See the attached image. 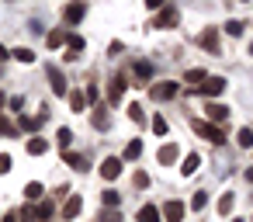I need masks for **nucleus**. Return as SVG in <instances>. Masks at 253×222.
Returning a JSON list of instances; mask_svg holds the SVG:
<instances>
[{
  "label": "nucleus",
  "mask_w": 253,
  "mask_h": 222,
  "mask_svg": "<svg viewBox=\"0 0 253 222\" xmlns=\"http://www.w3.org/2000/svg\"><path fill=\"white\" fill-rule=\"evenodd\" d=\"M139 156H142V142H139V139H132V142L125 146V160H139Z\"/></svg>",
  "instance_id": "26"
},
{
  "label": "nucleus",
  "mask_w": 253,
  "mask_h": 222,
  "mask_svg": "<svg viewBox=\"0 0 253 222\" xmlns=\"http://www.w3.org/2000/svg\"><path fill=\"white\" fill-rule=\"evenodd\" d=\"M84 97H87L90 104H97V87H94V84H87V94H84Z\"/></svg>",
  "instance_id": "42"
},
{
  "label": "nucleus",
  "mask_w": 253,
  "mask_h": 222,
  "mask_svg": "<svg viewBox=\"0 0 253 222\" xmlns=\"http://www.w3.org/2000/svg\"><path fill=\"white\" fill-rule=\"evenodd\" d=\"M118 174H122V160H118V156H108V160L101 163V177H104V180H115Z\"/></svg>",
  "instance_id": "10"
},
{
  "label": "nucleus",
  "mask_w": 253,
  "mask_h": 222,
  "mask_svg": "<svg viewBox=\"0 0 253 222\" xmlns=\"http://www.w3.org/2000/svg\"><path fill=\"white\" fill-rule=\"evenodd\" d=\"M125 90H128V80H125V77L118 73V77L111 80V90H108V101H111V104H122V97H125Z\"/></svg>",
  "instance_id": "7"
},
{
  "label": "nucleus",
  "mask_w": 253,
  "mask_h": 222,
  "mask_svg": "<svg viewBox=\"0 0 253 222\" xmlns=\"http://www.w3.org/2000/svg\"><path fill=\"white\" fill-rule=\"evenodd\" d=\"M198 167H201V156H198V153H191V156H184V167H180V174H184V177H191Z\"/></svg>",
  "instance_id": "18"
},
{
  "label": "nucleus",
  "mask_w": 253,
  "mask_h": 222,
  "mask_svg": "<svg viewBox=\"0 0 253 222\" xmlns=\"http://www.w3.org/2000/svg\"><path fill=\"white\" fill-rule=\"evenodd\" d=\"M25 198H28V201H42V198H45V187L32 180V184H25Z\"/></svg>",
  "instance_id": "19"
},
{
  "label": "nucleus",
  "mask_w": 253,
  "mask_h": 222,
  "mask_svg": "<svg viewBox=\"0 0 253 222\" xmlns=\"http://www.w3.org/2000/svg\"><path fill=\"white\" fill-rule=\"evenodd\" d=\"M45 77H49V84H52V94H59V97H66V90H70V84H66V77H63V70L59 66H45Z\"/></svg>",
  "instance_id": "3"
},
{
  "label": "nucleus",
  "mask_w": 253,
  "mask_h": 222,
  "mask_svg": "<svg viewBox=\"0 0 253 222\" xmlns=\"http://www.w3.org/2000/svg\"><path fill=\"white\" fill-rule=\"evenodd\" d=\"M94 125H97L101 132H108V129H111V118H108V111H104V108H97V104H94Z\"/></svg>",
  "instance_id": "16"
},
{
  "label": "nucleus",
  "mask_w": 253,
  "mask_h": 222,
  "mask_svg": "<svg viewBox=\"0 0 253 222\" xmlns=\"http://www.w3.org/2000/svg\"><path fill=\"white\" fill-rule=\"evenodd\" d=\"M63 42H66V28H56V32L45 35V45H49V49H59Z\"/></svg>",
  "instance_id": "15"
},
{
  "label": "nucleus",
  "mask_w": 253,
  "mask_h": 222,
  "mask_svg": "<svg viewBox=\"0 0 253 222\" xmlns=\"http://www.w3.org/2000/svg\"><path fill=\"white\" fill-rule=\"evenodd\" d=\"M0 104H4V97H0Z\"/></svg>",
  "instance_id": "48"
},
{
  "label": "nucleus",
  "mask_w": 253,
  "mask_h": 222,
  "mask_svg": "<svg viewBox=\"0 0 253 222\" xmlns=\"http://www.w3.org/2000/svg\"><path fill=\"white\" fill-rule=\"evenodd\" d=\"M0 222H18V215L11 212V215H4V219H0Z\"/></svg>",
  "instance_id": "44"
},
{
  "label": "nucleus",
  "mask_w": 253,
  "mask_h": 222,
  "mask_svg": "<svg viewBox=\"0 0 253 222\" xmlns=\"http://www.w3.org/2000/svg\"><path fill=\"white\" fill-rule=\"evenodd\" d=\"M236 142H239L243 149H253V129H239V135H236Z\"/></svg>",
  "instance_id": "29"
},
{
  "label": "nucleus",
  "mask_w": 253,
  "mask_h": 222,
  "mask_svg": "<svg viewBox=\"0 0 253 222\" xmlns=\"http://www.w3.org/2000/svg\"><path fill=\"white\" fill-rule=\"evenodd\" d=\"M250 52H253V45H250Z\"/></svg>",
  "instance_id": "50"
},
{
  "label": "nucleus",
  "mask_w": 253,
  "mask_h": 222,
  "mask_svg": "<svg viewBox=\"0 0 253 222\" xmlns=\"http://www.w3.org/2000/svg\"><path fill=\"white\" fill-rule=\"evenodd\" d=\"M243 28H246L243 21H229V25H225V32H229L232 39H236V35H243Z\"/></svg>",
  "instance_id": "39"
},
{
  "label": "nucleus",
  "mask_w": 253,
  "mask_h": 222,
  "mask_svg": "<svg viewBox=\"0 0 253 222\" xmlns=\"http://www.w3.org/2000/svg\"><path fill=\"white\" fill-rule=\"evenodd\" d=\"M243 4H250V0H243Z\"/></svg>",
  "instance_id": "49"
},
{
  "label": "nucleus",
  "mask_w": 253,
  "mask_h": 222,
  "mask_svg": "<svg viewBox=\"0 0 253 222\" xmlns=\"http://www.w3.org/2000/svg\"><path fill=\"white\" fill-rule=\"evenodd\" d=\"M63 160H66L73 170H87V160H84V156H77V153H63Z\"/></svg>",
  "instance_id": "27"
},
{
  "label": "nucleus",
  "mask_w": 253,
  "mask_h": 222,
  "mask_svg": "<svg viewBox=\"0 0 253 222\" xmlns=\"http://www.w3.org/2000/svg\"><path fill=\"white\" fill-rule=\"evenodd\" d=\"M11 56H14L18 63H35V52H32V49H14Z\"/></svg>",
  "instance_id": "33"
},
{
  "label": "nucleus",
  "mask_w": 253,
  "mask_h": 222,
  "mask_svg": "<svg viewBox=\"0 0 253 222\" xmlns=\"http://www.w3.org/2000/svg\"><path fill=\"white\" fill-rule=\"evenodd\" d=\"M49 219H52V201L42 198V205H39V219H35V222H49Z\"/></svg>",
  "instance_id": "30"
},
{
  "label": "nucleus",
  "mask_w": 253,
  "mask_h": 222,
  "mask_svg": "<svg viewBox=\"0 0 253 222\" xmlns=\"http://www.w3.org/2000/svg\"><path fill=\"white\" fill-rule=\"evenodd\" d=\"M246 180H250V184H253V167H250V170H246Z\"/></svg>",
  "instance_id": "46"
},
{
  "label": "nucleus",
  "mask_w": 253,
  "mask_h": 222,
  "mask_svg": "<svg viewBox=\"0 0 253 222\" xmlns=\"http://www.w3.org/2000/svg\"><path fill=\"white\" fill-rule=\"evenodd\" d=\"M184 84L201 87V84H205V70H187V73H184Z\"/></svg>",
  "instance_id": "23"
},
{
  "label": "nucleus",
  "mask_w": 253,
  "mask_h": 222,
  "mask_svg": "<svg viewBox=\"0 0 253 222\" xmlns=\"http://www.w3.org/2000/svg\"><path fill=\"white\" fill-rule=\"evenodd\" d=\"M232 208H236V194L229 191V194H222V198H218V215H229Z\"/></svg>",
  "instance_id": "22"
},
{
  "label": "nucleus",
  "mask_w": 253,
  "mask_h": 222,
  "mask_svg": "<svg viewBox=\"0 0 253 222\" xmlns=\"http://www.w3.org/2000/svg\"><path fill=\"white\" fill-rule=\"evenodd\" d=\"M163 4H167V0H146V7H149V11H160Z\"/></svg>",
  "instance_id": "43"
},
{
  "label": "nucleus",
  "mask_w": 253,
  "mask_h": 222,
  "mask_svg": "<svg viewBox=\"0 0 253 222\" xmlns=\"http://www.w3.org/2000/svg\"><path fill=\"white\" fill-rule=\"evenodd\" d=\"M139 222H160V208L156 205H142L139 208Z\"/></svg>",
  "instance_id": "20"
},
{
  "label": "nucleus",
  "mask_w": 253,
  "mask_h": 222,
  "mask_svg": "<svg viewBox=\"0 0 253 222\" xmlns=\"http://www.w3.org/2000/svg\"><path fill=\"white\" fill-rule=\"evenodd\" d=\"M156 160H160L163 167H170V163L177 160V146H173V142H167V146H163V149L156 153Z\"/></svg>",
  "instance_id": "14"
},
{
  "label": "nucleus",
  "mask_w": 253,
  "mask_h": 222,
  "mask_svg": "<svg viewBox=\"0 0 253 222\" xmlns=\"http://www.w3.org/2000/svg\"><path fill=\"white\" fill-rule=\"evenodd\" d=\"M153 132H156V135H167V118L156 115V118H153Z\"/></svg>",
  "instance_id": "40"
},
{
  "label": "nucleus",
  "mask_w": 253,
  "mask_h": 222,
  "mask_svg": "<svg viewBox=\"0 0 253 222\" xmlns=\"http://www.w3.org/2000/svg\"><path fill=\"white\" fill-rule=\"evenodd\" d=\"M135 77H139V80H149V77H153V63L139 59V63H135Z\"/></svg>",
  "instance_id": "25"
},
{
  "label": "nucleus",
  "mask_w": 253,
  "mask_h": 222,
  "mask_svg": "<svg viewBox=\"0 0 253 222\" xmlns=\"http://www.w3.org/2000/svg\"><path fill=\"white\" fill-rule=\"evenodd\" d=\"M128 118L142 125V122H146V111H142V104H128Z\"/></svg>",
  "instance_id": "34"
},
{
  "label": "nucleus",
  "mask_w": 253,
  "mask_h": 222,
  "mask_svg": "<svg viewBox=\"0 0 253 222\" xmlns=\"http://www.w3.org/2000/svg\"><path fill=\"white\" fill-rule=\"evenodd\" d=\"M177 90H180V84H177V80L153 84V87H149V101H170V97H177Z\"/></svg>",
  "instance_id": "2"
},
{
  "label": "nucleus",
  "mask_w": 253,
  "mask_h": 222,
  "mask_svg": "<svg viewBox=\"0 0 253 222\" xmlns=\"http://www.w3.org/2000/svg\"><path fill=\"white\" fill-rule=\"evenodd\" d=\"M167 222H180L184 219V201H177V198H170L167 205H163V212H160Z\"/></svg>",
  "instance_id": "8"
},
{
  "label": "nucleus",
  "mask_w": 253,
  "mask_h": 222,
  "mask_svg": "<svg viewBox=\"0 0 253 222\" xmlns=\"http://www.w3.org/2000/svg\"><path fill=\"white\" fill-rule=\"evenodd\" d=\"M132 184H135V187H146V184H149V174H142V170H139V174L132 177Z\"/></svg>",
  "instance_id": "41"
},
{
  "label": "nucleus",
  "mask_w": 253,
  "mask_h": 222,
  "mask_svg": "<svg viewBox=\"0 0 253 222\" xmlns=\"http://www.w3.org/2000/svg\"><path fill=\"white\" fill-rule=\"evenodd\" d=\"M101 222H122V212L118 208H104L101 212Z\"/></svg>",
  "instance_id": "36"
},
{
  "label": "nucleus",
  "mask_w": 253,
  "mask_h": 222,
  "mask_svg": "<svg viewBox=\"0 0 253 222\" xmlns=\"http://www.w3.org/2000/svg\"><path fill=\"white\" fill-rule=\"evenodd\" d=\"M0 135H18V125L7 122V118H0Z\"/></svg>",
  "instance_id": "37"
},
{
  "label": "nucleus",
  "mask_w": 253,
  "mask_h": 222,
  "mask_svg": "<svg viewBox=\"0 0 253 222\" xmlns=\"http://www.w3.org/2000/svg\"><path fill=\"white\" fill-rule=\"evenodd\" d=\"M198 45L208 49L211 56H218V32H215V28H205V32L198 35Z\"/></svg>",
  "instance_id": "6"
},
{
  "label": "nucleus",
  "mask_w": 253,
  "mask_h": 222,
  "mask_svg": "<svg viewBox=\"0 0 253 222\" xmlns=\"http://www.w3.org/2000/svg\"><path fill=\"white\" fill-rule=\"evenodd\" d=\"M177 18H180V14H177V7H167V4H163V7H160V14L153 18V28H173V25H177Z\"/></svg>",
  "instance_id": "4"
},
{
  "label": "nucleus",
  "mask_w": 253,
  "mask_h": 222,
  "mask_svg": "<svg viewBox=\"0 0 253 222\" xmlns=\"http://www.w3.org/2000/svg\"><path fill=\"white\" fill-rule=\"evenodd\" d=\"M45 122V115H39V118H32V115H21V122H18V129H25V132H35L39 125Z\"/></svg>",
  "instance_id": "17"
},
{
  "label": "nucleus",
  "mask_w": 253,
  "mask_h": 222,
  "mask_svg": "<svg viewBox=\"0 0 253 222\" xmlns=\"http://www.w3.org/2000/svg\"><path fill=\"white\" fill-rule=\"evenodd\" d=\"M194 132H198L201 139H208L211 146H222V142H225V132H222L218 125H211V122H201V118H198V122H194Z\"/></svg>",
  "instance_id": "1"
},
{
  "label": "nucleus",
  "mask_w": 253,
  "mask_h": 222,
  "mask_svg": "<svg viewBox=\"0 0 253 222\" xmlns=\"http://www.w3.org/2000/svg\"><path fill=\"white\" fill-rule=\"evenodd\" d=\"M232 222H243V219H232Z\"/></svg>",
  "instance_id": "47"
},
{
  "label": "nucleus",
  "mask_w": 253,
  "mask_h": 222,
  "mask_svg": "<svg viewBox=\"0 0 253 222\" xmlns=\"http://www.w3.org/2000/svg\"><path fill=\"white\" fill-rule=\"evenodd\" d=\"M56 139H59V149L66 153V149H70V142H73V132H70V129H59V132H56Z\"/></svg>",
  "instance_id": "31"
},
{
  "label": "nucleus",
  "mask_w": 253,
  "mask_h": 222,
  "mask_svg": "<svg viewBox=\"0 0 253 222\" xmlns=\"http://www.w3.org/2000/svg\"><path fill=\"white\" fill-rule=\"evenodd\" d=\"M21 219H25V222H35V219H39V205H35V201H28V205L21 208Z\"/></svg>",
  "instance_id": "32"
},
{
  "label": "nucleus",
  "mask_w": 253,
  "mask_h": 222,
  "mask_svg": "<svg viewBox=\"0 0 253 222\" xmlns=\"http://www.w3.org/2000/svg\"><path fill=\"white\" fill-rule=\"evenodd\" d=\"M66 42H70L66 63H77V59H80V52H84V39H80V35H66Z\"/></svg>",
  "instance_id": "12"
},
{
  "label": "nucleus",
  "mask_w": 253,
  "mask_h": 222,
  "mask_svg": "<svg viewBox=\"0 0 253 222\" xmlns=\"http://www.w3.org/2000/svg\"><path fill=\"white\" fill-rule=\"evenodd\" d=\"M80 208H84V198H80V194H70V198L63 201V215H66V219H77Z\"/></svg>",
  "instance_id": "11"
},
{
  "label": "nucleus",
  "mask_w": 253,
  "mask_h": 222,
  "mask_svg": "<svg viewBox=\"0 0 253 222\" xmlns=\"http://www.w3.org/2000/svg\"><path fill=\"white\" fill-rule=\"evenodd\" d=\"M7 170H14V160H11V153H0V174H7Z\"/></svg>",
  "instance_id": "38"
},
{
  "label": "nucleus",
  "mask_w": 253,
  "mask_h": 222,
  "mask_svg": "<svg viewBox=\"0 0 253 222\" xmlns=\"http://www.w3.org/2000/svg\"><path fill=\"white\" fill-rule=\"evenodd\" d=\"M205 205H208V194H205V191H194V198H191V208H194V212H201Z\"/></svg>",
  "instance_id": "35"
},
{
  "label": "nucleus",
  "mask_w": 253,
  "mask_h": 222,
  "mask_svg": "<svg viewBox=\"0 0 253 222\" xmlns=\"http://www.w3.org/2000/svg\"><path fill=\"white\" fill-rule=\"evenodd\" d=\"M66 97H70V108H73V111H84V108H87V97H84L80 90H66Z\"/></svg>",
  "instance_id": "21"
},
{
  "label": "nucleus",
  "mask_w": 253,
  "mask_h": 222,
  "mask_svg": "<svg viewBox=\"0 0 253 222\" xmlns=\"http://www.w3.org/2000/svg\"><path fill=\"white\" fill-rule=\"evenodd\" d=\"M101 198H104V208H118V205H122V194H118V191H111V187H108Z\"/></svg>",
  "instance_id": "28"
},
{
  "label": "nucleus",
  "mask_w": 253,
  "mask_h": 222,
  "mask_svg": "<svg viewBox=\"0 0 253 222\" xmlns=\"http://www.w3.org/2000/svg\"><path fill=\"white\" fill-rule=\"evenodd\" d=\"M84 14H87V4H80V0H73V4H66V7H63V18H66L70 25H80V21H84Z\"/></svg>",
  "instance_id": "5"
},
{
  "label": "nucleus",
  "mask_w": 253,
  "mask_h": 222,
  "mask_svg": "<svg viewBox=\"0 0 253 222\" xmlns=\"http://www.w3.org/2000/svg\"><path fill=\"white\" fill-rule=\"evenodd\" d=\"M45 149H49V142H45V139H39V135H35V139H28V153H32V156H42Z\"/></svg>",
  "instance_id": "24"
},
{
  "label": "nucleus",
  "mask_w": 253,
  "mask_h": 222,
  "mask_svg": "<svg viewBox=\"0 0 253 222\" xmlns=\"http://www.w3.org/2000/svg\"><path fill=\"white\" fill-rule=\"evenodd\" d=\"M7 56H11V52H7V49H4V45H0V63H4V59H7Z\"/></svg>",
  "instance_id": "45"
},
{
  "label": "nucleus",
  "mask_w": 253,
  "mask_h": 222,
  "mask_svg": "<svg viewBox=\"0 0 253 222\" xmlns=\"http://www.w3.org/2000/svg\"><path fill=\"white\" fill-rule=\"evenodd\" d=\"M222 90H225V80L222 77H205V84H201V94L205 97H218Z\"/></svg>",
  "instance_id": "9"
},
{
  "label": "nucleus",
  "mask_w": 253,
  "mask_h": 222,
  "mask_svg": "<svg viewBox=\"0 0 253 222\" xmlns=\"http://www.w3.org/2000/svg\"><path fill=\"white\" fill-rule=\"evenodd\" d=\"M205 115H208L211 122H225V118H229V108H225V104H205Z\"/></svg>",
  "instance_id": "13"
}]
</instances>
